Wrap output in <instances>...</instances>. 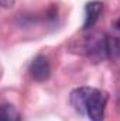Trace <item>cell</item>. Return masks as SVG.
Returning <instances> with one entry per match:
<instances>
[{
	"mask_svg": "<svg viewBox=\"0 0 120 121\" xmlns=\"http://www.w3.org/2000/svg\"><path fill=\"white\" fill-rule=\"evenodd\" d=\"M81 49L82 54L95 62L116 59L120 55V41L105 32H92L81 42Z\"/></svg>",
	"mask_w": 120,
	"mask_h": 121,
	"instance_id": "obj_1",
	"label": "cell"
},
{
	"mask_svg": "<svg viewBox=\"0 0 120 121\" xmlns=\"http://www.w3.org/2000/svg\"><path fill=\"white\" fill-rule=\"evenodd\" d=\"M106 103H107V94L105 91L93 87L92 93L88 97V101H86L85 116H88L89 120L92 121H102L105 117Z\"/></svg>",
	"mask_w": 120,
	"mask_h": 121,
	"instance_id": "obj_2",
	"label": "cell"
},
{
	"mask_svg": "<svg viewBox=\"0 0 120 121\" xmlns=\"http://www.w3.org/2000/svg\"><path fill=\"white\" fill-rule=\"evenodd\" d=\"M30 76L35 82H45L50 79L51 75V65L47 56L44 55H37L34 59L31 60L28 66Z\"/></svg>",
	"mask_w": 120,
	"mask_h": 121,
	"instance_id": "obj_3",
	"label": "cell"
},
{
	"mask_svg": "<svg viewBox=\"0 0 120 121\" xmlns=\"http://www.w3.org/2000/svg\"><path fill=\"white\" fill-rule=\"evenodd\" d=\"M93 87L89 86H82V87H76L75 90L71 91V96H69V101H71V106L75 108V111L81 116H85V107H86V101H88V97L92 93Z\"/></svg>",
	"mask_w": 120,
	"mask_h": 121,
	"instance_id": "obj_4",
	"label": "cell"
},
{
	"mask_svg": "<svg viewBox=\"0 0 120 121\" xmlns=\"http://www.w3.org/2000/svg\"><path fill=\"white\" fill-rule=\"evenodd\" d=\"M103 11V3L102 1H97V0H93L86 3L85 6V23H83V30H90L96 21L99 20L100 14Z\"/></svg>",
	"mask_w": 120,
	"mask_h": 121,
	"instance_id": "obj_5",
	"label": "cell"
},
{
	"mask_svg": "<svg viewBox=\"0 0 120 121\" xmlns=\"http://www.w3.org/2000/svg\"><path fill=\"white\" fill-rule=\"evenodd\" d=\"M0 121H21V116L13 104L3 103L1 113H0Z\"/></svg>",
	"mask_w": 120,
	"mask_h": 121,
	"instance_id": "obj_6",
	"label": "cell"
},
{
	"mask_svg": "<svg viewBox=\"0 0 120 121\" xmlns=\"http://www.w3.org/2000/svg\"><path fill=\"white\" fill-rule=\"evenodd\" d=\"M0 1H1V7L3 9H10L14 4V0H0Z\"/></svg>",
	"mask_w": 120,
	"mask_h": 121,
	"instance_id": "obj_7",
	"label": "cell"
},
{
	"mask_svg": "<svg viewBox=\"0 0 120 121\" xmlns=\"http://www.w3.org/2000/svg\"><path fill=\"white\" fill-rule=\"evenodd\" d=\"M113 27H115V30H116V31L120 34V18H117V20L113 23Z\"/></svg>",
	"mask_w": 120,
	"mask_h": 121,
	"instance_id": "obj_8",
	"label": "cell"
}]
</instances>
